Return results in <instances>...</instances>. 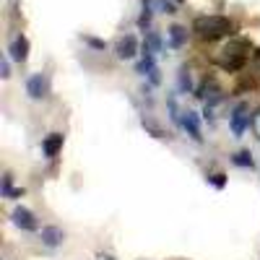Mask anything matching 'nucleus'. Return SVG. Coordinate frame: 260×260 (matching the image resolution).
I'll list each match as a JSON object with an SVG mask.
<instances>
[{"instance_id": "f257e3e1", "label": "nucleus", "mask_w": 260, "mask_h": 260, "mask_svg": "<svg viewBox=\"0 0 260 260\" xmlns=\"http://www.w3.org/2000/svg\"><path fill=\"white\" fill-rule=\"evenodd\" d=\"M192 31L198 34L201 39L216 42L221 37H232L234 34V24L226 16H198L192 21Z\"/></svg>"}, {"instance_id": "f03ea898", "label": "nucleus", "mask_w": 260, "mask_h": 260, "mask_svg": "<svg viewBox=\"0 0 260 260\" xmlns=\"http://www.w3.org/2000/svg\"><path fill=\"white\" fill-rule=\"evenodd\" d=\"M252 125V112H250V104L247 102H240L234 107V110L229 112V127H232V133L234 138H242L245 136V130Z\"/></svg>"}, {"instance_id": "7ed1b4c3", "label": "nucleus", "mask_w": 260, "mask_h": 260, "mask_svg": "<svg viewBox=\"0 0 260 260\" xmlns=\"http://www.w3.org/2000/svg\"><path fill=\"white\" fill-rule=\"evenodd\" d=\"M26 94H29V99H34V102L47 99V94H50V81H47V76H45V73H31V76L26 78Z\"/></svg>"}, {"instance_id": "20e7f679", "label": "nucleus", "mask_w": 260, "mask_h": 260, "mask_svg": "<svg viewBox=\"0 0 260 260\" xmlns=\"http://www.w3.org/2000/svg\"><path fill=\"white\" fill-rule=\"evenodd\" d=\"M11 219H13V224H16L18 229H24V232H37V229H39L37 216H34L29 208H24V206H16L13 213H11Z\"/></svg>"}, {"instance_id": "39448f33", "label": "nucleus", "mask_w": 260, "mask_h": 260, "mask_svg": "<svg viewBox=\"0 0 260 260\" xmlns=\"http://www.w3.org/2000/svg\"><path fill=\"white\" fill-rule=\"evenodd\" d=\"M138 52H141V45H138L136 34H125L117 45H115V55H117L120 60H133Z\"/></svg>"}, {"instance_id": "423d86ee", "label": "nucleus", "mask_w": 260, "mask_h": 260, "mask_svg": "<svg viewBox=\"0 0 260 260\" xmlns=\"http://www.w3.org/2000/svg\"><path fill=\"white\" fill-rule=\"evenodd\" d=\"M182 130L195 141V143H203V130H201V117H198V112H192V110H187L185 115H182Z\"/></svg>"}, {"instance_id": "0eeeda50", "label": "nucleus", "mask_w": 260, "mask_h": 260, "mask_svg": "<svg viewBox=\"0 0 260 260\" xmlns=\"http://www.w3.org/2000/svg\"><path fill=\"white\" fill-rule=\"evenodd\" d=\"M39 242L45 245V247H50V250H55V247H60V245L65 242V232H62L60 226H55V224L42 226V232H39Z\"/></svg>"}, {"instance_id": "6e6552de", "label": "nucleus", "mask_w": 260, "mask_h": 260, "mask_svg": "<svg viewBox=\"0 0 260 260\" xmlns=\"http://www.w3.org/2000/svg\"><path fill=\"white\" fill-rule=\"evenodd\" d=\"M8 55L16 62H26L29 60V39L24 34H16L13 42H11V47H8Z\"/></svg>"}, {"instance_id": "1a4fd4ad", "label": "nucleus", "mask_w": 260, "mask_h": 260, "mask_svg": "<svg viewBox=\"0 0 260 260\" xmlns=\"http://www.w3.org/2000/svg\"><path fill=\"white\" fill-rule=\"evenodd\" d=\"M62 143H65V136L62 133L45 136V141H42V154H45V159H57V154L62 151Z\"/></svg>"}, {"instance_id": "9d476101", "label": "nucleus", "mask_w": 260, "mask_h": 260, "mask_svg": "<svg viewBox=\"0 0 260 260\" xmlns=\"http://www.w3.org/2000/svg\"><path fill=\"white\" fill-rule=\"evenodd\" d=\"M247 60H250V55H229V52H224V57H219V65L226 73H237L247 65Z\"/></svg>"}, {"instance_id": "9b49d317", "label": "nucleus", "mask_w": 260, "mask_h": 260, "mask_svg": "<svg viewBox=\"0 0 260 260\" xmlns=\"http://www.w3.org/2000/svg\"><path fill=\"white\" fill-rule=\"evenodd\" d=\"M167 37H169V45L175 47V50H180V47H185V45H187L190 31H187L185 26H180V24H172V26L167 29Z\"/></svg>"}, {"instance_id": "f8f14e48", "label": "nucleus", "mask_w": 260, "mask_h": 260, "mask_svg": "<svg viewBox=\"0 0 260 260\" xmlns=\"http://www.w3.org/2000/svg\"><path fill=\"white\" fill-rule=\"evenodd\" d=\"M232 164L234 167H240V169H255V159L250 151H237V154H232Z\"/></svg>"}, {"instance_id": "ddd939ff", "label": "nucleus", "mask_w": 260, "mask_h": 260, "mask_svg": "<svg viewBox=\"0 0 260 260\" xmlns=\"http://www.w3.org/2000/svg\"><path fill=\"white\" fill-rule=\"evenodd\" d=\"M177 83H180V94H192V91H195V89H192V76H190V71H187V65H182V68H180Z\"/></svg>"}, {"instance_id": "4468645a", "label": "nucleus", "mask_w": 260, "mask_h": 260, "mask_svg": "<svg viewBox=\"0 0 260 260\" xmlns=\"http://www.w3.org/2000/svg\"><path fill=\"white\" fill-rule=\"evenodd\" d=\"M167 110H169V120H172V122H175V125H182V115H185V112H180L177 96H175V94L167 96Z\"/></svg>"}, {"instance_id": "2eb2a0df", "label": "nucleus", "mask_w": 260, "mask_h": 260, "mask_svg": "<svg viewBox=\"0 0 260 260\" xmlns=\"http://www.w3.org/2000/svg\"><path fill=\"white\" fill-rule=\"evenodd\" d=\"M141 3H143V11L138 16V29L151 31V0H141Z\"/></svg>"}, {"instance_id": "dca6fc26", "label": "nucleus", "mask_w": 260, "mask_h": 260, "mask_svg": "<svg viewBox=\"0 0 260 260\" xmlns=\"http://www.w3.org/2000/svg\"><path fill=\"white\" fill-rule=\"evenodd\" d=\"M206 180H208V185H213L216 190H224L226 182H229L226 172H211V175H206Z\"/></svg>"}, {"instance_id": "f3484780", "label": "nucleus", "mask_w": 260, "mask_h": 260, "mask_svg": "<svg viewBox=\"0 0 260 260\" xmlns=\"http://www.w3.org/2000/svg\"><path fill=\"white\" fill-rule=\"evenodd\" d=\"M146 45L154 50V52H161V37L156 31H146Z\"/></svg>"}, {"instance_id": "a211bd4d", "label": "nucleus", "mask_w": 260, "mask_h": 260, "mask_svg": "<svg viewBox=\"0 0 260 260\" xmlns=\"http://www.w3.org/2000/svg\"><path fill=\"white\" fill-rule=\"evenodd\" d=\"M143 127H146V130H148V133L154 136V138H167V136H164V130H161L159 125H154L151 120H143Z\"/></svg>"}, {"instance_id": "6ab92c4d", "label": "nucleus", "mask_w": 260, "mask_h": 260, "mask_svg": "<svg viewBox=\"0 0 260 260\" xmlns=\"http://www.w3.org/2000/svg\"><path fill=\"white\" fill-rule=\"evenodd\" d=\"M83 42H86V45H89V47H94V50H107V42L104 39H96V37H83Z\"/></svg>"}, {"instance_id": "aec40b11", "label": "nucleus", "mask_w": 260, "mask_h": 260, "mask_svg": "<svg viewBox=\"0 0 260 260\" xmlns=\"http://www.w3.org/2000/svg\"><path fill=\"white\" fill-rule=\"evenodd\" d=\"M11 190H13V175L6 172V175H3V195H6V198L11 195Z\"/></svg>"}, {"instance_id": "412c9836", "label": "nucleus", "mask_w": 260, "mask_h": 260, "mask_svg": "<svg viewBox=\"0 0 260 260\" xmlns=\"http://www.w3.org/2000/svg\"><path fill=\"white\" fill-rule=\"evenodd\" d=\"M250 130L260 138V110H255V112H252V125H250Z\"/></svg>"}, {"instance_id": "4be33fe9", "label": "nucleus", "mask_w": 260, "mask_h": 260, "mask_svg": "<svg viewBox=\"0 0 260 260\" xmlns=\"http://www.w3.org/2000/svg\"><path fill=\"white\" fill-rule=\"evenodd\" d=\"M24 192H26L24 187H13V190H11V195H8V201H18V198H24Z\"/></svg>"}, {"instance_id": "5701e85b", "label": "nucleus", "mask_w": 260, "mask_h": 260, "mask_svg": "<svg viewBox=\"0 0 260 260\" xmlns=\"http://www.w3.org/2000/svg\"><path fill=\"white\" fill-rule=\"evenodd\" d=\"M161 11H164V13H177V8H175V3H172V0H161Z\"/></svg>"}, {"instance_id": "b1692460", "label": "nucleus", "mask_w": 260, "mask_h": 260, "mask_svg": "<svg viewBox=\"0 0 260 260\" xmlns=\"http://www.w3.org/2000/svg\"><path fill=\"white\" fill-rule=\"evenodd\" d=\"M11 76V62H8V57H3V78H8Z\"/></svg>"}, {"instance_id": "393cba45", "label": "nucleus", "mask_w": 260, "mask_h": 260, "mask_svg": "<svg viewBox=\"0 0 260 260\" xmlns=\"http://www.w3.org/2000/svg\"><path fill=\"white\" fill-rule=\"evenodd\" d=\"M250 57H252V60H255V68H257V71H260V47H257V50H255V52H250Z\"/></svg>"}, {"instance_id": "a878e982", "label": "nucleus", "mask_w": 260, "mask_h": 260, "mask_svg": "<svg viewBox=\"0 0 260 260\" xmlns=\"http://www.w3.org/2000/svg\"><path fill=\"white\" fill-rule=\"evenodd\" d=\"M99 260H112L110 255H99Z\"/></svg>"}]
</instances>
